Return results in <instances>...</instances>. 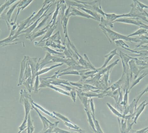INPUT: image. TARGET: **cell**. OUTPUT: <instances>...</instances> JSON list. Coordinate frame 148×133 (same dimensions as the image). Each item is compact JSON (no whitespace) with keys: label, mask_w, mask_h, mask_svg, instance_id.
Masks as SVG:
<instances>
[{"label":"cell","mask_w":148,"mask_h":133,"mask_svg":"<svg viewBox=\"0 0 148 133\" xmlns=\"http://www.w3.org/2000/svg\"><path fill=\"white\" fill-rule=\"evenodd\" d=\"M20 101V103L23 104L25 108V116L21 125L19 128V131L18 133L21 132L24 129L27 128L28 116L30 110L33 109L32 105V102L33 100L32 99L30 95L28 93L26 92V90H21Z\"/></svg>","instance_id":"1"},{"label":"cell","mask_w":148,"mask_h":133,"mask_svg":"<svg viewBox=\"0 0 148 133\" xmlns=\"http://www.w3.org/2000/svg\"><path fill=\"white\" fill-rule=\"evenodd\" d=\"M101 29L103 31L105 35L108 37L110 43H112V41H115L116 40H122L127 41L134 42H140L141 40L140 38H132L131 37H129L123 35L117 32L113 31L112 29L109 28H106L105 26L102 25H99Z\"/></svg>","instance_id":"2"},{"label":"cell","mask_w":148,"mask_h":133,"mask_svg":"<svg viewBox=\"0 0 148 133\" xmlns=\"http://www.w3.org/2000/svg\"><path fill=\"white\" fill-rule=\"evenodd\" d=\"M40 58L37 61V58H30L27 56V60L30 65L32 71V81L34 84L36 76H37V72L40 70Z\"/></svg>","instance_id":"3"},{"label":"cell","mask_w":148,"mask_h":133,"mask_svg":"<svg viewBox=\"0 0 148 133\" xmlns=\"http://www.w3.org/2000/svg\"><path fill=\"white\" fill-rule=\"evenodd\" d=\"M140 19L137 18H133V17H121L114 21V23L120 22L123 23H127V24H134L139 26L142 28L143 26H144V23L139 21Z\"/></svg>","instance_id":"4"},{"label":"cell","mask_w":148,"mask_h":133,"mask_svg":"<svg viewBox=\"0 0 148 133\" xmlns=\"http://www.w3.org/2000/svg\"><path fill=\"white\" fill-rule=\"evenodd\" d=\"M119 56L121 59L122 62L123 66V72L129 75V66L128 65L129 62L130 60H136V58H133L129 56L127 54L123 53L121 51H120Z\"/></svg>","instance_id":"5"},{"label":"cell","mask_w":148,"mask_h":133,"mask_svg":"<svg viewBox=\"0 0 148 133\" xmlns=\"http://www.w3.org/2000/svg\"><path fill=\"white\" fill-rule=\"evenodd\" d=\"M146 101L147 100H145L142 102V103L139 105V106L138 107H137L136 108L134 114L132 115L131 114L132 119H134V124H136L138 118L144 111L146 106H147V103H146Z\"/></svg>","instance_id":"6"},{"label":"cell","mask_w":148,"mask_h":133,"mask_svg":"<svg viewBox=\"0 0 148 133\" xmlns=\"http://www.w3.org/2000/svg\"><path fill=\"white\" fill-rule=\"evenodd\" d=\"M54 4V3H51L48 4L47 6H46L45 7H43V6H42V8H41L40 9V10L38 11L37 14H36L35 16H34V17H32V18L29 20L28 23V25H27V27L25 28V29L29 27V26L32 25V23H34L36 21V20L39 19V18H40V17L42 15V14H44V12H45V11H46L47 9H48L49 8H51V7H52L53 5Z\"/></svg>","instance_id":"7"},{"label":"cell","mask_w":148,"mask_h":133,"mask_svg":"<svg viewBox=\"0 0 148 133\" xmlns=\"http://www.w3.org/2000/svg\"><path fill=\"white\" fill-rule=\"evenodd\" d=\"M129 68L130 71V80H131L132 79L133 74H134L135 75L134 80H136L137 78V76H138L139 73L141 71L139 68V66L136 65L135 62V60H134V59L131 60L129 62Z\"/></svg>","instance_id":"8"},{"label":"cell","mask_w":148,"mask_h":133,"mask_svg":"<svg viewBox=\"0 0 148 133\" xmlns=\"http://www.w3.org/2000/svg\"><path fill=\"white\" fill-rule=\"evenodd\" d=\"M32 107H33V109H34L36 112L38 113V115H39V117L40 118L42 122V124H43V128L42 130V132H44L46 130H47L48 128H49L51 126L53 125V123L52 122H50L48 119H47V118L46 117H44V116L42 115L39 112V110H38V108H37L36 107L34 106L33 104L32 103Z\"/></svg>","instance_id":"9"},{"label":"cell","mask_w":148,"mask_h":133,"mask_svg":"<svg viewBox=\"0 0 148 133\" xmlns=\"http://www.w3.org/2000/svg\"><path fill=\"white\" fill-rule=\"evenodd\" d=\"M71 16H78L86 17L87 18H90V19L96 20L95 18L92 16L88 14H86V13H83V12H81L80 10L74 8L73 7H71V6H70L69 13L67 17H69Z\"/></svg>","instance_id":"10"},{"label":"cell","mask_w":148,"mask_h":133,"mask_svg":"<svg viewBox=\"0 0 148 133\" xmlns=\"http://www.w3.org/2000/svg\"><path fill=\"white\" fill-rule=\"evenodd\" d=\"M50 25H51L50 24H49L47 27H45L44 28L38 30V31L34 34H30L27 36V39H29L31 41H32L34 39H35L36 37L41 36L42 35L44 34L45 33H47L48 29L50 27Z\"/></svg>","instance_id":"11"},{"label":"cell","mask_w":148,"mask_h":133,"mask_svg":"<svg viewBox=\"0 0 148 133\" xmlns=\"http://www.w3.org/2000/svg\"><path fill=\"white\" fill-rule=\"evenodd\" d=\"M50 8H49L48 9H47V10L45 11V12H44V14H43L42 16L40 17L39 19H38V20H36L34 23H33V25H31L30 27H29L27 29H25V30H23V31H21V32H20L19 34H22V33H26V36H27L29 35L31 33H32V31H34V29L36 28V26H37V23H38V22L40 20V19H42V18L44 17V16H46L47 15V12L48 10H49V9Z\"/></svg>","instance_id":"12"},{"label":"cell","mask_w":148,"mask_h":133,"mask_svg":"<svg viewBox=\"0 0 148 133\" xmlns=\"http://www.w3.org/2000/svg\"><path fill=\"white\" fill-rule=\"evenodd\" d=\"M137 106L136 104V99H134L132 103L130 105H127L124 108L123 114V115H127L128 114L130 113V114H133L135 110L137 107Z\"/></svg>","instance_id":"13"},{"label":"cell","mask_w":148,"mask_h":133,"mask_svg":"<svg viewBox=\"0 0 148 133\" xmlns=\"http://www.w3.org/2000/svg\"><path fill=\"white\" fill-rule=\"evenodd\" d=\"M53 56H52L51 54L47 52L46 54V56L44 59H43L41 62H39L40 70L42 69L46 65L50 63H53Z\"/></svg>","instance_id":"14"},{"label":"cell","mask_w":148,"mask_h":133,"mask_svg":"<svg viewBox=\"0 0 148 133\" xmlns=\"http://www.w3.org/2000/svg\"><path fill=\"white\" fill-rule=\"evenodd\" d=\"M115 55H119V54L117 53V49H114V50L111 51L110 53H109L108 54L105 56V60L104 62V64L100 68V69H102L104 68L107 66L108 62L111 60V59L113 58Z\"/></svg>","instance_id":"15"},{"label":"cell","mask_w":148,"mask_h":133,"mask_svg":"<svg viewBox=\"0 0 148 133\" xmlns=\"http://www.w3.org/2000/svg\"><path fill=\"white\" fill-rule=\"evenodd\" d=\"M27 58V56H25L23 58V60L22 61L21 64V73H20V77H19V83H18V86L22 85L23 79V75H24L25 68H26Z\"/></svg>","instance_id":"16"},{"label":"cell","mask_w":148,"mask_h":133,"mask_svg":"<svg viewBox=\"0 0 148 133\" xmlns=\"http://www.w3.org/2000/svg\"><path fill=\"white\" fill-rule=\"evenodd\" d=\"M57 25H58V22L56 23L55 24L54 26H51L50 25V27H49V28L48 29L47 31V33H46V35H45L44 37L40 41H39V42L37 43V44H35L36 45H38L40 44L41 43L43 42L44 41H46L47 40V39L48 38L50 37V36L52 35V34H53V32L54 31L55 29H56V28L57 27Z\"/></svg>","instance_id":"17"},{"label":"cell","mask_w":148,"mask_h":133,"mask_svg":"<svg viewBox=\"0 0 148 133\" xmlns=\"http://www.w3.org/2000/svg\"><path fill=\"white\" fill-rule=\"evenodd\" d=\"M115 43L117 47L123 48L124 49H126V50H128V51L133 52V53H136V52H137L136 51H135V50H131V49H129V45H127V44H126V43L123 41V40H116L115 41Z\"/></svg>","instance_id":"18"},{"label":"cell","mask_w":148,"mask_h":133,"mask_svg":"<svg viewBox=\"0 0 148 133\" xmlns=\"http://www.w3.org/2000/svg\"><path fill=\"white\" fill-rule=\"evenodd\" d=\"M32 103L33 104V105H34V106H35L38 109H40L41 111L43 112L45 114H47V115L50 116V117H52V118H53V119H57L58 120H59V119H58V118H57L56 116H55V115L54 114H53V113H50V112H49L48 111H47V110L45 109V108H42V107L40 106V105H38V104L36 103L35 102H34V101H32Z\"/></svg>","instance_id":"19"},{"label":"cell","mask_w":148,"mask_h":133,"mask_svg":"<svg viewBox=\"0 0 148 133\" xmlns=\"http://www.w3.org/2000/svg\"><path fill=\"white\" fill-rule=\"evenodd\" d=\"M61 7V3H60V1L57 3V6H56V8L55 11L54 12L53 14V16L52 17V20L51 22L49 23V24L51 25V26H53L56 23V18H57V15H58V13H59V10H60V8Z\"/></svg>","instance_id":"20"},{"label":"cell","mask_w":148,"mask_h":133,"mask_svg":"<svg viewBox=\"0 0 148 133\" xmlns=\"http://www.w3.org/2000/svg\"><path fill=\"white\" fill-rule=\"evenodd\" d=\"M63 64H64V63H60L59 64H56V65H53V66H51L49 67L43 69H41L37 72V75H41L44 74L48 73L50 70H52L55 68L62 66Z\"/></svg>","instance_id":"21"},{"label":"cell","mask_w":148,"mask_h":133,"mask_svg":"<svg viewBox=\"0 0 148 133\" xmlns=\"http://www.w3.org/2000/svg\"><path fill=\"white\" fill-rule=\"evenodd\" d=\"M84 110L86 112V114H87V116L88 117V122L90 125L93 131L97 133L96 130L95 128L94 121H93L92 115H91V112H90L88 109H86V108H84Z\"/></svg>","instance_id":"22"},{"label":"cell","mask_w":148,"mask_h":133,"mask_svg":"<svg viewBox=\"0 0 148 133\" xmlns=\"http://www.w3.org/2000/svg\"><path fill=\"white\" fill-rule=\"evenodd\" d=\"M106 96H110L114 98L116 104L118 102L119 98V88L114 91H108L106 94Z\"/></svg>","instance_id":"23"},{"label":"cell","mask_w":148,"mask_h":133,"mask_svg":"<svg viewBox=\"0 0 148 133\" xmlns=\"http://www.w3.org/2000/svg\"><path fill=\"white\" fill-rule=\"evenodd\" d=\"M78 8L83 10L84 12H86L87 14H89L90 15L92 16L95 18L96 20H97V21H101V17H100V15H98L96 12H95L93 10H90L84 8Z\"/></svg>","instance_id":"24"},{"label":"cell","mask_w":148,"mask_h":133,"mask_svg":"<svg viewBox=\"0 0 148 133\" xmlns=\"http://www.w3.org/2000/svg\"><path fill=\"white\" fill-rule=\"evenodd\" d=\"M118 120L121 133H127V120L122 119L121 121L119 119V118H118Z\"/></svg>","instance_id":"25"},{"label":"cell","mask_w":148,"mask_h":133,"mask_svg":"<svg viewBox=\"0 0 148 133\" xmlns=\"http://www.w3.org/2000/svg\"><path fill=\"white\" fill-rule=\"evenodd\" d=\"M35 127L33 125V121L31 119L30 114H28L27 121V133H33L34 131Z\"/></svg>","instance_id":"26"},{"label":"cell","mask_w":148,"mask_h":133,"mask_svg":"<svg viewBox=\"0 0 148 133\" xmlns=\"http://www.w3.org/2000/svg\"><path fill=\"white\" fill-rule=\"evenodd\" d=\"M64 125L70 129L73 130L75 132H78L79 133H83L85 132V131H83L82 129H80L79 127L77 126V125H75L73 123H69V122H65Z\"/></svg>","instance_id":"27"},{"label":"cell","mask_w":148,"mask_h":133,"mask_svg":"<svg viewBox=\"0 0 148 133\" xmlns=\"http://www.w3.org/2000/svg\"><path fill=\"white\" fill-rule=\"evenodd\" d=\"M53 12L49 13V14H48L47 15L45 16V17H44V19H43V20H42V21L39 24H38L37 27H36V28L34 29L33 32H32V33H31V34H34V33H35V32H36V31H37L38 30H39V29H40L41 27H42V26H44V25H45V23H46L47 22V20H48L49 16H50V15H51V14H53Z\"/></svg>","instance_id":"28"},{"label":"cell","mask_w":148,"mask_h":133,"mask_svg":"<svg viewBox=\"0 0 148 133\" xmlns=\"http://www.w3.org/2000/svg\"><path fill=\"white\" fill-rule=\"evenodd\" d=\"M107 105L108 106L110 110L111 111L112 113L114 114L116 116H117L118 118H122V119H124L125 116L123 115L122 113L119 112L118 110H116L109 103H107Z\"/></svg>","instance_id":"29"},{"label":"cell","mask_w":148,"mask_h":133,"mask_svg":"<svg viewBox=\"0 0 148 133\" xmlns=\"http://www.w3.org/2000/svg\"><path fill=\"white\" fill-rule=\"evenodd\" d=\"M147 33H148V31L146 29L140 28L134 33L129 35L127 36L129 37H132V36H134L137 35L141 36L143 35L146 34Z\"/></svg>","instance_id":"30"},{"label":"cell","mask_w":148,"mask_h":133,"mask_svg":"<svg viewBox=\"0 0 148 133\" xmlns=\"http://www.w3.org/2000/svg\"><path fill=\"white\" fill-rule=\"evenodd\" d=\"M148 75V70L147 71H146V72H144L138 78H136L135 80L132 83V86H131V87L130 88L129 91L130 90V89H132L133 87H134V86H135L136 85H137L138 83L140 82V81L141 80H142L143 78L145 77V76H147Z\"/></svg>","instance_id":"31"},{"label":"cell","mask_w":148,"mask_h":133,"mask_svg":"<svg viewBox=\"0 0 148 133\" xmlns=\"http://www.w3.org/2000/svg\"><path fill=\"white\" fill-rule=\"evenodd\" d=\"M81 75L80 72H77L76 71L73 70H66V71H63L61 72L57 75V77L59 78L60 76L63 75Z\"/></svg>","instance_id":"32"},{"label":"cell","mask_w":148,"mask_h":133,"mask_svg":"<svg viewBox=\"0 0 148 133\" xmlns=\"http://www.w3.org/2000/svg\"><path fill=\"white\" fill-rule=\"evenodd\" d=\"M47 87L50 88L54 90L55 91H56V92H58L59 93H60L70 96V93H69V92L65 91V90H63V89L59 88L56 87L52 85V84H49V85Z\"/></svg>","instance_id":"33"},{"label":"cell","mask_w":148,"mask_h":133,"mask_svg":"<svg viewBox=\"0 0 148 133\" xmlns=\"http://www.w3.org/2000/svg\"><path fill=\"white\" fill-rule=\"evenodd\" d=\"M91 114L93 121H94L95 128L96 130L97 133H103V131H102L101 128V127H100L99 122L96 119L95 115H93L91 113Z\"/></svg>","instance_id":"34"},{"label":"cell","mask_w":148,"mask_h":133,"mask_svg":"<svg viewBox=\"0 0 148 133\" xmlns=\"http://www.w3.org/2000/svg\"><path fill=\"white\" fill-rule=\"evenodd\" d=\"M53 114L55 115V116H56V117H57V118L60 119L63 121L64 122L73 123V122H71V121H70L68 118H67V117H66V116H64V115H62V114H61L59 113L56 112H53Z\"/></svg>","instance_id":"35"},{"label":"cell","mask_w":148,"mask_h":133,"mask_svg":"<svg viewBox=\"0 0 148 133\" xmlns=\"http://www.w3.org/2000/svg\"><path fill=\"white\" fill-rule=\"evenodd\" d=\"M39 75H37L35 80V83H34V90L35 93H37L39 91V86H40V79Z\"/></svg>","instance_id":"36"},{"label":"cell","mask_w":148,"mask_h":133,"mask_svg":"<svg viewBox=\"0 0 148 133\" xmlns=\"http://www.w3.org/2000/svg\"><path fill=\"white\" fill-rule=\"evenodd\" d=\"M42 48L44 49V50H46L47 52H48L49 53L51 54H56L61 56H64V54L62 53L58 52L57 51L53 50V49H51L49 48L48 47H42Z\"/></svg>","instance_id":"37"},{"label":"cell","mask_w":148,"mask_h":133,"mask_svg":"<svg viewBox=\"0 0 148 133\" xmlns=\"http://www.w3.org/2000/svg\"><path fill=\"white\" fill-rule=\"evenodd\" d=\"M148 85L147 86V87L139 95L137 96V98L136 99V104L137 106V104H138V101H140V99H141L143 95L144 94L146 93H148Z\"/></svg>","instance_id":"38"},{"label":"cell","mask_w":148,"mask_h":133,"mask_svg":"<svg viewBox=\"0 0 148 133\" xmlns=\"http://www.w3.org/2000/svg\"><path fill=\"white\" fill-rule=\"evenodd\" d=\"M59 123H60L59 121L55 122L54 123H53V125L49 128H48L47 130H46L43 133H53L54 129L55 128L57 127V125Z\"/></svg>","instance_id":"39"},{"label":"cell","mask_w":148,"mask_h":133,"mask_svg":"<svg viewBox=\"0 0 148 133\" xmlns=\"http://www.w3.org/2000/svg\"><path fill=\"white\" fill-rule=\"evenodd\" d=\"M77 89H72L70 91V96L72 98L74 102H76V95L77 94V92L76 91Z\"/></svg>","instance_id":"40"},{"label":"cell","mask_w":148,"mask_h":133,"mask_svg":"<svg viewBox=\"0 0 148 133\" xmlns=\"http://www.w3.org/2000/svg\"><path fill=\"white\" fill-rule=\"evenodd\" d=\"M53 133H73V132H69V131H66V130H62L60 129L59 128L56 127L55 128L53 131Z\"/></svg>","instance_id":"41"},{"label":"cell","mask_w":148,"mask_h":133,"mask_svg":"<svg viewBox=\"0 0 148 133\" xmlns=\"http://www.w3.org/2000/svg\"><path fill=\"white\" fill-rule=\"evenodd\" d=\"M133 1H134V2H135L136 4H137L142 9H143L145 8L148 10V6L146 5V4L140 2L138 1V0H133Z\"/></svg>","instance_id":"42"},{"label":"cell","mask_w":148,"mask_h":133,"mask_svg":"<svg viewBox=\"0 0 148 133\" xmlns=\"http://www.w3.org/2000/svg\"><path fill=\"white\" fill-rule=\"evenodd\" d=\"M89 104L90 105V109H91V113L93 115L95 116V105H94V101L92 99H90L89 101Z\"/></svg>","instance_id":"43"},{"label":"cell","mask_w":148,"mask_h":133,"mask_svg":"<svg viewBox=\"0 0 148 133\" xmlns=\"http://www.w3.org/2000/svg\"><path fill=\"white\" fill-rule=\"evenodd\" d=\"M56 0H45L44 2H43V7H45L47 5V4H49V3H53Z\"/></svg>","instance_id":"44"},{"label":"cell","mask_w":148,"mask_h":133,"mask_svg":"<svg viewBox=\"0 0 148 133\" xmlns=\"http://www.w3.org/2000/svg\"><path fill=\"white\" fill-rule=\"evenodd\" d=\"M145 133H148V130L146 131V132H145Z\"/></svg>","instance_id":"45"},{"label":"cell","mask_w":148,"mask_h":133,"mask_svg":"<svg viewBox=\"0 0 148 133\" xmlns=\"http://www.w3.org/2000/svg\"><path fill=\"white\" fill-rule=\"evenodd\" d=\"M147 105H148V102H147Z\"/></svg>","instance_id":"46"}]
</instances>
